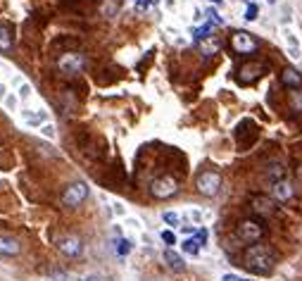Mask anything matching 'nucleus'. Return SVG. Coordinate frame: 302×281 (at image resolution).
<instances>
[{
    "mask_svg": "<svg viewBox=\"0 0 302 281\" xmlns=\"http://www.w3.org/2000/svg\"><path fill=\"white\" fill-rule=\"evenodd\" d=\"M165 262H167V267H169L171 272H184V269H186L184 257L178 255L176 250H171V248L165 250Z\"/></svg>",
    "mask_w": 302,
    "mask_h": 281,
    "instance_id": "4468645a",
    "label": "nucleus"
},
{
    "mask_svg": "<svg viewBox=\"0 0 302 281\" xmlns=\"http://www.w3.org/2000/svg\"><path fill=\"white\" fill-rule=\"evenodd\" d=\"M157 0H136V10L138 12H143V10H148L150 5H155Z\"/></svg>",
    "mask_w": 302,
    "mask_h": 281,
    "instance_id": "393cba45",
    "label": "nucleus"
},
{
    "mask_svg": "<svg viewBox=\"0 0 302 281\" xmlns=\"http://www.w3.org/2000/svg\"><path fill=\"white\" fill-rule=\"evenodd\" d=\"M274 198H276V200H281V203L290 200V198H293V183H290L288 179H281V181H276V183H274Z\"/></svg>",
    "mask_w": 302,
    "mask_h": 281,
    "instance_id": "ddd939ff",
    "label": "nucleus"
},
{
    "mask_svg": "<svg viewBox=\"0 0 302 281\" xmlns=\"http://www.w3.org/2000/svg\"><path fill=\"white\" fill-rule=\"evenodd\" d=\"M222 281H243V279H240V276H236V274H224Z\"/></svg>",
    "mask_w": 302,
    "mask_h": 281,
    "instance_id": "c756f323",
    "label": "nucleus"
},
{
    "mask_svg": "<svg viewBox=\"0 0 302 281\" xmlns=\"http://www.w3.org/2000/svg\"><path fill=\"white\" fill-rule=\"evenodd\" d=\"M257 12H259V7H257L255 3H250L248 10H245V20H248V22H255L257 20Z\"/></svg>",
    "mask_w": 302,
    "mask_h": 281,
    "instance_id": "4be33fe9",
    "label": "nucleus"
},
{
    "mask_svg": "<svg viewBox=\"0 0 302 281\" xmlns=\"http://www.w3.org/2000/svg\"><path fill=\"white\" fill-rule=\"evenodd\" d=\"M290 107L295 112H302V88H293V93H290Z\"/></svg>",
    "mask_w": 302,
    "mask_h": 281,
    "instance_id": "6ab92c4d",
    "label": "nucleus"
},
{
    "mask_svg": "<svg viewBox=\"0 0 302 281\" xmlns=\"http://www.w3.org/2000/svg\"><path fill=\"white\" fill-rule=\"evenodd\" d=\"M22 246L17 243V238L12 236H0V255L3 257H12V255H19Z\"/></svg>",
    "mask_w": 302,
    "mask_h": 281,
    "instance_id": "f8f14e48",
    "label": "nucleus"
},
{
    "mask_svg": "<svg viewBox=\"0 0 302 281\" xmlns=\"http://www.w3.org/2000/svg\"><path fill=\"white\" fill-rule=\"evenodd\" d=\"M243 281H250V279H243Z\"/></svg>",
    "mask_w": 302,
    "mask_h": 281,
    "instance_id": "c9c22d12",
    "label": "nucleus"
},
{
    "mask_svg": "<svg viewBox=\"0 0 302 281\" xmlns=\"http://www.w3.org/2000/svg\"><path fill=\"white\" fill-rule=\"evenodd\" d=\"M238 238L243 243H257V241H262V236H264V227L257 219H243V222L238 224V229H236Z\"/></svg>",
    "mask_w": 302,
    "mask_h": 281,
    "instance_id": "20e7f679",
    "label": "nucleus"
},
{
    "mask_svg": "<svg viewBox=\"0 0 302 281\" xmlns=\"http://www.w3.org/2000/svg\"><path fill=\"white\" fill-rule=\"evenodd\" d=\"M86 198H88V183L84 181H74L62 191V205L67 208H79Z\"/></svg>",
    "mask_w": 302,
    "mask_h": 281,
    "instance_id": "f03ea898",
    "label": "nucleus"
},
{
    "mask_svg": "<svg viewBox=\"0 0 302 281\" xmlns=\"http://www.w3.org/2000/svg\"><path fill=\"white\" fill-rule=\"evenodd\" d=\"M276 265V253L267 243H255L245 253V267L255 274H269Z\"/></svg>",
    "mask_w": 302,
    "mask_h": 281,
    "instance_id": "f257e3e1",
    "label": "nucleus"
},
{
    "mask_svg": "<svg viewBox=\"0 0 302 281\" xmlns=\"http://www.w3.org/2000/svg\"><path fill=\"white\" fill-rule=\"evenodd\" d=\"M264 72H267V65H262V62H250V65L240 67L238 79H240L243 84H252V81H257V79L262 77Z\"/></svg>",
    "mask_w": 302,
    "mask_h": 281,
    "instance_id": "1a4fd4ad",
    "label": "nucleus"
},
{
    "mask_svg": "<svg viewBox=\"0 0 302 281\" xmlns=\"http://www.w3.org/2000/svg\"><path fill=\"white\" fill-rule=\"evenodd\" d=\"M29 91H31V88H29V86L24 84V86L19 88V96H22V98H27V96H29Z\"/></svg>",
    "mask_w": 302,
    "mask_h": 281,
    "instance_id": "2f4dec72",
    "label": "nucleus"
},
{
    "mask_svg": "<svg viewBox=\"0 0 302 281\" xmlns=\"http://www.w3.org/2000/svg\"><path fill=\"white\" fill-rule=\"evenodd\" d=\"M162 241L167 243V246H174V243H176V234H174V231H162Z\"/></svg>",
    "mask_w": 302,
    "mask_h": 281,
    "instance_id": "b1692460",
    "label": "nucleus"
},
{
    "mask_svg": "<svg viewBox=\"0 0 302 281\" xmlns=\"http://www.w3.org/2000/svg\"><path fill=\"white\" fill-rule=\"evenodd\" d=\"M200 248H203V246H200V241H197V238H186V241H184V253H188V255H197V253H200Z\"/></svg>",
    "mask_w": 302,
    "mask_h": 281,
    "instance_id": "a211bd4d",
    "label": "nucleus"
},
{
    "mask_svg": "<svg viewBox=\"0 0 302 281\" xmlns=\"http://www.w3.org/2000/svg\"><path fill=\"white\" fill-rule=\"evenodd\" d=\"M195 186H197V191H200L203 196L212 198V196H217L219 189H222V177H219L217 172L205 170L203 174L195 179Z\"/></svg>",
    "mask_w": 302,
    "mask_h": 281,
    "instance_id": "7ed1b4c3",
    "label": "nucleus"
},
{
    "mask_svg": "<svg viewBox=\"0 0 302 281\" xmlns=\"http://www.w3.org/2000/svg\"><path fill=\"white\" fill-rule=\"evenodd\" d=\"M5 103H7V107H10V110H14V107H17V98H14V96H7Z\"/></svg>",
    "mask_w": 302,
    "mask_h": 281,
    "instance_id": "c85d7f7f",
    "label": "nucleus"
},
{
    "mask_svg": "<svg viewBox=\"0 0 302 281\" xmlns=\"http://www.w3.org/2000/svg\"><path fill=\"white\" fill-rule=\"evenodd\" d=\"M195 238L200 241V246H205V243H207V231H205V229H200V231L195 234Z\"/></svg>",
    "mask_w": 302,
    "mask_h": 281,
    "instance_id": "cd10ccee",
    "label": "nucleus"
},
{
    "mask_svg": "<svg viewBox=\"0 0 302 281\" xmlns=\"http://www.w3.org/2000/svg\"><path fill=\"white\" fill-rule=\"evenodd\" d=\"M281 84L288 86V88H302V74L295 67H286L281 72Z\"/></svg>",
    "mask_w": 302,
    "mask_h": 281,
    "instance_id": "9b49d317",
    "label": "nucleus"
},
{
    "mask_svg": "<svg viewBox=\"0 0 302 281\" xmlns=\"http://www.w3.org/2000/svg\"><path fill=\"white\" fill-rule=\"evenodd\" d=\"M131 241H129V238H119L117 241V255L119 257H124V255H129V253H131Z\"/></svg>",
    "mask_w": 302,
    "mask_h": 281,
    "instance_id": "aec40b11",
    "label": "nucleus"
},
{
    "mask_svg": "<svg viewBox=\"0 0 302 281\" xmlns=\"http://www.w3.org/2000/svg\"><path fill=\"white\" fill-rule=\"evenodd\" d=\"M231 48H233L238 55H255L259 43H257V39H252L248 31H233V36H231Z\"/></svg>",
    "mask_w": 302,
    "mask_h": 281,
    "instance_id": "39448f33",
    "label": "nucleus"
},
{
    "mask_svg": "<svg viewBox=\"0 0 302 281\" xmlns=\"http://www.w3.org/2000/svg\"><path fill=\"white\" fill-rule=\"evenodd\" d=\"M219 50V43H217V39H205V41H200V52H203L205 58H210V55H214V52Z\"/></svg>",
    "mask_w": 302,
    "mask_h": 281,
    "instance_id": "2eb2a0df",
    "label": "nucleus"
},
{
    "mask_svg": "<svg viewBox=\"0 0 302 281\" xmlns=\"http://www.w3.org/2000/svg\"><path fill=\"white\" fill-rule=\"evenodd\" d=\"M210 3H214V5H222V0H210Z\"/></svg>",
    "mask_w": 302,
    "mask_h": 281,
    "instance_id": "72a5a7b5",
    "label": "nucleus"
},
{
    "mask_svg": "<svg viewBox=\"0 0 302 281\" xmlns=\"http://www.w3.org/2000/svg\"><path fill=\"white\" fill-rule=\"evenodd\" d=\"M250 208H252V212H255L257 217H271L276 210V203H274V198L255 193V196L250 198Z\"/></svg>",
    "mask_w": 302,
    "mask_h": 281,
    "instance_id": "0eeeda50",
    "label": "nucleus"
},
{
    "mask_svg": "<svg viewBox=\"0 0 302 281\" xmlns=\"http://www.w3.org/2000/svg\"><path fill=\"white\" fill-rule=\"evenodd\" d=\"M176 191H178V186L171 177H159L150 183V196L157 198V200H167V198H171Z\"/></svg>",
    "mask_w": 302,
    "mask_h": 281,
    "instance_id": "423d86ee",
    "label": "nucleus"
},
{
    "mask_svg": "<svg viewBox=\"0 0 302 281\" xmlns=\"http://www.w3.org/2000/svg\"><path fill=\"white\" fill-rule=\"evenodd\" d=\"M212 22H210V24H203V26H197V29H195V31H193V39H195L197 41V43H200V41H205V39H210V36H212Z\"/></svg>",
    "mask_w": 302,
    "mask_h": 281,
    "instance_id": "f3484780",
    "label": "nucleus"
},
{
    "mask_svg": "<svg viewBox=\"0 0 302 281\" xmlns=\"http://www.w3.org/2000/svg\"><path fill=\"white\" fill-rule=\"evenodd\" d=\"M205 14H207V17H210V22H214V24H224V20L217 14V10H212V7H210V10H207Z\"/></svg>",
    "mask_w": 302,
    "mask_h": 281,
    "instance_id": "a878e982",
    "label": "nucleus"
},
{
    "mask_svg": "<svg viewBox=\"0 0 302 281\" xmlns=\"http://www.w3.org/2000/svg\"><path fill=\"white\" fill-rule=\"evenodd\" d=\"M57 248L62 250L67 257H79L81 253H84V243H81V238H76V236H65V238H59Z\"/></svg>",
    "mask_w": 302,
    "mask_h": 281,
    "instance_id": "6e6552de",
    "label": "nucleus"
},
{
    "mask_svg": "<svg viewBox=\"0 0 302 281\" xmlns=\"http://www.w3.org/2000/svg\"><path fill=\"white\" fill-rule=\"evenodd\" d=\"M43 119H46V115H27L29 124H38V122H43Z\"/></svg>",
    "mask_w": 302,
    "mask_h": 281,
    "instance_id": "bb28decb",
    "label": "nucleus"
},
{
    "mask_svg": "<svg viewBox=\"0 0 302 281\" xmlns=\"http://www.w3.org/2000/svg\"><path fill=\"white\" fill-rule=\"evenodd\" d=\"M10 46H12V33L7 31V26H0V48L7 50Z\"/></svg>",
    "mask_w": 302,
    "mask_h": 281,
    "instance_id": "412c9836",
    "label": "nucleus"
},
{
    "mask_svg": "<svg viewBox=\"0 0 302 281\" xmlns=\"http://www.w3.org/2000/svg\"><path fill=\"white\" fill-rule=\"evenodd\" d=\"M43 134H46V136H50V138H53V136H55V129H53V126H50V124H46V126H43Z\"/></svg>",
    "mask_w": 302,
    "mask_h": 281,
    "instance_id": "7c9ffc66",
    "label": "nucleus"
},
{
    "mask_svg": "<svg viewBox=\"0 0 302 281\" xmlns=\"http://www.w3.org/2000/svg\"><path fill=\"white\" fill-rule=\"evenodd\" d=\"M267 177H269V181L271 183H276V181H281V179H286V170H283V164H271L269 167V172H267Z\"/></svg>",
    "mask_w": 302,
    "mask_h": 281,
    "instance_id": "dca6fc26",
    "label": "nucleus"
},
{
    "mask_svg": "<svg viewBox=\"0 0 302 281\" xmlns=\"http://www.w3.org/2000/svg\"><path fill=\"white\" fill-rule=\"evenodd\" d=\"M84 281H98V279H95V276H88V279H84Z\"/></svg>",
    "mask_w": 302,
    "mask_h": 281,
    "instance_id": "f704fd0d",
    "label": "nucleus"
},
{
    "mask_svg": "<svg viewBox=\"0 0 302 281\" xmlns=\"http://www.w3.org/2000/svg\"><path fill=\"white\" fill-rule=\"evenodd\" d=\"M59 69L67 74H79L81 69H84V60H81L79 55L69 52V55H65V58L59 60Z\"/></svg>",
    "mask_w": 302,
    "mask_h": 281,
    "instance_id": "9d476101",
    "label": "nucleus"
},
{
    "mask_svg": "<svg viewBox=\"0 0 302 281\" xmlns=\"http://www.w3.org/2000/svg\"><path fill=\"white\" fill-rule=\"evenodd\" d=\"M3 96H5V88H3V86H0V98H3Z\"/></svg>",
    "mask_w": 302,
    "mask_h": 281,
    "instance_id": "473e14b6",
    "label": "nucleus"
},
{
    "mask_svg": "<svg viewBox=\"0 0 302 281\" xmlns=\"http://www.w3.org/2000/svg\"><path fill=\"white\" fill-rule=\"evenodd\" d=\"M162 219H165L169 227H176V224H178V215H176V212H165V215H162Z\"/></svg>",
    "mask_w": 302,
    "mask_h": 281,
    "instance_id": "5701e85b",
    "label": "nucleus"
}]
</instances>
